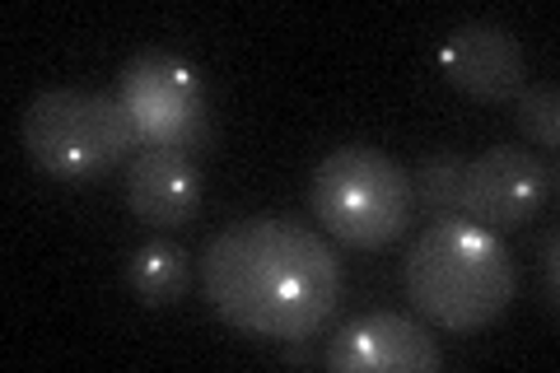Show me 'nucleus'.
Instances as JSON below:
<instances>
[{"label":"nucleus","mask_w":560,"mask_h":373,"mask_svg":"<svg viewBox=\"0 0 560 373\" xmlns=\"http://www.w3.org/2000/svg\"><path fill=\"white\" fill-rule=\"evenodd\" d=\"M191 285V257L178 243L154 238L145 247H136L127 257V290L140 299L145 308H168L178 304Z\"/></svg>","instance_id":"nucleus-10"},{"label":"nucleus","mask_w":560,"mask_h":373,"mask_svg":"<svg viewBox=\"0 0 560 373\" xmlns=\"http://www.w3.org/2000/svg\"><path fill=\"white\" fill-rule=\"evenodd\" d=\"M440 75L467 98L500 103L523 84V47L500 24H458L440 43Z\"/></svg>","instance_id":"nucleus-8"},{"label":"nucleus","mask_w":560,"mask_h":373,"mask_svg":"<svg viewBox=\"0 0 560 373\" xmlns=\"http://www.w3.org/2000/svg\"><path fill=\"white\" fill-rule=\"evenodd\" d=\"M551 191H556V168L541 154L518 145H490L477 159H467L458 215L490 229V234H514V229L541 215Z\"/></svg>","instance_id":"nucleus-6"},{"label":"nucleus","mask_w":560,"mask_h":373,"mask_svg":"<svg viewBox=\"0 0 560 373\" xmlns=\"http://www.w3.org/2000/svg\"><path fill=\"white\" fill-rule=\"evenodd\" d=\"M556 253H560V238L556 229L541 238V276H547V308H556V294H560V280H556Z\"/></svg>","instance_id":"nucleus-13"},{"label":"nucleus","mask_w":560,"mask_h":373,"mask_svg":"<svg viewBox=\"0 0 560 373\" xmlns=\"http://www.w3.org/2000/svg\"><path fill=\"white\" fill-rule=\"evenodd\" d=\"M117 103L127 108L140 145L197 154L210 145V94L197 66L173 51H140L121 66Z\"/></svg>","instance_id":"nucleus-5"},{"label":"nucleus","mask_w":560,"mask_h":373,"mask_svg":"<svg viewBox=\"0 0 560 373\" xmlns=\"http://www.w3.org/2000/svg\"><path fill=\"white\" fill-rule=\"evenodd\" d=\"M313 215L323 234H331L346 247H388L407 234L416 191L411 173L378 145H341L313 168L308 187Z\"/></svg>","instance_id":"nucleus-3"},{"label":"nucleus","mask_w":560,"mask_h":373,"mask_svg":"<svg viewBox=\"0 0 560 373\" xmlns=\"http://www.w3.org/2000/svg\"><path fill=\"white\" fill-rule=\"evenodd\" d=\"M201 168L197 154L168 145H140L127 159V206L136 220L154 229H183L201 210Z\"/></svg>","instance_id":"nucleus-9"},{"label":"nucleus","mask_w":560,"mask_h":373,"mask_svg":"<svg viewBox=\"0 0 560 373\" xmlns=\"http://www.w3.org/2000/svg\"><path fill=\"white\" fill-rule=\"evenodd\" d=\"M518 131L533 140L537 150H556L560 145V94L556 84H528L514 103Z\"/></svg>","instance_id":"nucleus-12"},{"label":"nucleus","mask_w":560,"mask_h":373,"mask_svg":"<svg viewBox=\"0 0 560 373\" xmlns=\"http://www.w3.org/2000/svg\"><path fill=\"white\" fill-rule=\"evenodd\" d=\"M331 373H434L440 369V341L407 313H370L341 327L327 346Z\"/></svg>","instance_id":"nucleus-7"},{"label":"nucleus","mask_w":560,"mask_h":373,"mask_svg":"<svg viewBox=\"0 0 560 373\" xmlns=\"http://www.w3.org/2000/svg\"><path fill=\"white\" fill-rule=\"evenodd\" d=\"M518 290L504 234L471 224L467 215H440L425 224L407 253L411 304L444 331H481L510 308Z\"/></svg>","instance_id":"nucleus-2"},{"label":"nucleus","mask_w":560,"mask_h":373,"mask_svg":"<svg viewBox=\"0 0 560 373\" xmlns=\"http://www.w3.org/2000/svg\"><path fill=\"white\" fill-rule=\"evenodd\" d=\"M463 173H467L463 154H453V150L430 154L425 164H420V173L411 177L416 201L425 206L434 220H440V215H458V206H463Z\"/></svg>","instance_id":"nucleus-11"},{"label":"nucleus","mask_w":560,"mask_h":373,"mask_svg":"<svg viewBox=\"0 0 560 373\" xmlns=\"http://www.w3.org/2000/svg\"><path fill=\"white\" fill-rule=\"evenodd\" d=\"M24 150L47 177L84 187L140 150L127 108L90 89H43L24 113Z\"/></svg>","instance_id":"nucleus-4"},{"label":"nucleus","mask_w":560,"mask_h":373,"mask_svg":"<svg viewBox=\"0 0 560 373\" xmlns=\"http://www.w3.org/2000/svg\"><path fill=\"white\" fill-rule=\"evenodd\" d=\"M201 290L243 336L308 341L337 313L346 271L318 229L290 215H253L206 243Z\"/></svg>","instance_id":"nucleus-1"}]
</instances>
